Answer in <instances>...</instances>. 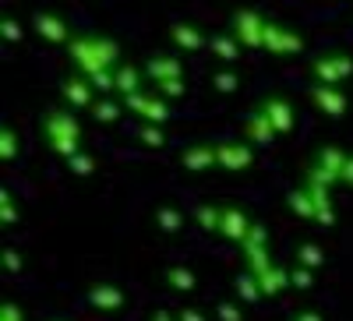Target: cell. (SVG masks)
I'll return each instance as SVG.
<instances>
[{
  "instance_id": "5",
  "label": "cell",
  "mask_w": 353,
  "mask_h": 321,
  "mask_svg": "<svg viewBox=\"0 0 353 321\" xmlns=\"http://www.w3.org/2000/svg\"><path fill=\"white\" fill-rule=\"evenodd\" d=\"M353 78V56L350 53H318L311 61V81H321V85H346Z\"/></svg>"
},
{
  "instance_id": "41",
  "label": "cell",
  "mask_w": 353,
  "mask_h": 321,
  "mask_svg": "<svg viewBox=\"0 0 353 321\" xmlns=\"http://www.w3.org/2000/svg\"><path fill=\"white\" fill-rule=\"evenodd\" d=\"M176 321H205V314L194 307H184V311H176Z\"/></svg>"
},
{
  "instance_id": "39",
  "label": "cell",
  "mask_w": 353,
  "mask_h": 321,
  "mask_svg": "<svg viewBox=\"0 0 353 321\" xmlns=\"http://www.w3.org/2000/svg\"><path fill=\"white\" fill-rule=\"evenodd\" d=\"M4 269L8 272H18L21 269V254L18 251H4Z\"/></svg>"
},
{
  "instance_id": "29",
  "label": "cell",
  "mask_w": 353,
  "mask_h": 321,
  "mask_svg": "<svg viewBox=\"0 0 353 321\" xmlns=\"http://www.w3.org/2000/svg\"><path fill=\"white\" fill-rule=\"evenodd\" d=\"M156 226H159L163 233H181V229H184V212L166 205V209H159V212H156Z\"/></svg>"
},
{
  "instance_id": "19",
  "label": "cell",
  "mask_w": 353,
  "mask_h": 321,
  "mask_svg": "<svg viewBox=\"0 0 353 321\" xmlns=\"http://www.w3.org/2000/svg\"><path fill=\"white\" fill-rule=\"evenodd\" d=\"M113 78H117V99H128V96L145 89V68H134L128 61H121L113 68Z\"/></svg>"
},
{
  "instance_id": "23",
  "label": "cell",
  "mask_w": 353,
  "mask_h": 321,
  "mask_svg": "<svg viewBox=\"0 0 353 321\" xmlns=\"http://www.w3.org/2000/svg\"><path fill=\"white\" fill-rule=\"evenodd\" d=\"M286 205H290V212L297 216V219H304V222H314L318 219V209H314V198H311V191L301 184L297 191H290L286 194Z\"/></svg>"
},
{
  "instance_id": "43",
  "label": "cell",
  "mask_w": 353,
  "mask_h": 321,
  "mask_svg": "<svg viewBox=\"0 0 353 321\" xmlns=\"http://www.w3.org/2000/svg\"><path fill=\"white\" fill-rule=\"evenodd\" d=\"M343 184H346V187H353V156L346 159V169H343Z\"/></svg>"
},
{
  "instance_id": "15",
  "label": "cell",
  "mask_w": 353,
  "mask_h": 321,
  "mask_svg": "<svg viewBox=\"0 0 353 321\" xmlns=\"http://www.w3.org/2000/svg\"><path fill=\"white\" fill-rule=\"evenodd\" d=\"M181 166L188 173H209L212 166H219L216 159V141H194L181 152Z\"/></svg>"
},
{
  "instance_id": "8",
  "label": "cell",
  "mask_w": 353,
  "mask_h": 321,
  "mask_svg": "<svg viewBox=\"0 0 353 321\" xmlns=\"http://www.w3.org/2000/svg\"><path fill=\"white\" fill-rule=\"evenodd\" d=\"M216 159H219V169H226V173H244L254 166V145L248 138H241V141L223 138V141H216Z\"/></svg>"
},
{
  "instance_id": "1",
  "label": "cell",
  "mask_w": 353,
  "mask_h": 321,
  "mask_svg": "<svg viewBox=\"0 0 353 321\" xmlns=\"http://www.w3.org/2000/svg\"><path fill=\"white\" fill-rule=\"evenodd\" d=\"M64 50H68L71 68L78 74H85V78H92L99 71H110V68L121 64V46H117V39H110L103 32H74Z\"/></svg>"
},
{
  "instance_id": "31",
  "label": "cell",
  "mask_w": 353,
  "mask_h": 321,
  "mask_svg": "<svg viewBox=\"0 0 353 321\" xmlns=\"http://www.w3.org/2000/svg\"><path fill=\"white\" fill-rule=\"evenodd\" d=\"M212 89H216V92H223V96L237 92V89H241V74L233 71V68H226V71H216V74H212Z\"/></svg>"
},
{
  "instance_id": "42",
  "label": "cell",
  "mask_w": 353,
  "mask_h": 321,
  "mask_svg": "<svg viewBox=\"0 0 353 321\" xmlns=\"http://www.w3.org/2000/svg\"><path fill=\"white\" fill-rule=\"evenodd\" d=\"M293 321H325V318H321L318 311H297V314H293Z\"/></svg>"
},
{
  "instance_id": "2",
  "label": "cell",
  "mask_w": 353,
  "mask_h": 321,
  "mask_svg": "<svg viewBox=\"0 0 353 321\" xmlns=\"http://www.w3.org/2000/svg\"><path fill=\"white\" fill-rule=\"evenodd\" d=\"M39 131L61 159H71L74 152H81V124H78L74 110H46L39 121Z\"/></svg>"
},
{
  "instance_id": "12",
  "label": "cell",
  "mask_w": 353,
  "mask_h": 321,
  "mask_svg": "<svg viewBox=\"0 0 353 321\" xmlns=\"http://www.w3.org/2000/svg\"><path fill=\"white\" fill-rule=\"evenodd\" d=\"M96 89H92V81H88L85 74H71V78H64L61 81V99L68 103V110H88V106H92L96 103Z\"/></svg>"
},
{
  "instance_id": "11",
  "label": "cell",
  "mask_w": 353,
  "mask_h": 321,
  "mask_svg": "<svg viewBox=\"0 0 353 321\" xmlns=\"http://www.w3.org/2000/svg\"><path fill=\"white\" fill-rule=\"evenodd\" d=\"M254 229V219L241 209V205H223V222H219V237L230 240V244H244L248 233Z\"/></svg>"
},
{
  "instance_id": "25",
  "label": "cell",
  "mask_w": 353,
  "mask_h": 321,
  "mask_svg": "<svg viewBox=\"0 0 353 321\" xmlns=\"http://www.w3.org/2000/svg\"><path fill=\"white\" fill-rule=\"evenodd\" d=\"M258 282H261V293H265V297H279L283 289L290 286V269H283L279 261H276L269 272H261V276H258Z\"/></svg>"
},
{
  "instance_id": "36",
  "label": "cell",
  "mask_w": 353,
  "mask_h": 321,
  "mask_svg": "<svg viewBox=\"0 0 353 321\" xmlns=\"http://www.w3.org/2000/svg\"><path fill=\"white\" fill-rule=\"evenodd\" d=\"M0 219H4V226L18 222V205H14L11 191H0Z\"/></svg>"
},
{
  "instance_id": "24",
  "label": "cell",
  "mask_w": 353,
  "mask_h": 321,
  "mask_svg": "<svg viewBox=\"0 0 353 321\" xmlns=\"http://www.w3.org/2000/svg\"><path fill=\"white\" fill-rule=\"evenodd\" d=\"M233 293H237V300L241 304H258L265 293H261V282H258V276L251 272V269H244L237 279H233Z\"/></svg>"
},
{
  "instance_id": "10",
  "label": "cell",
  "mask_w": 353,
  "mask_h": 321,
  "mask_svg": "<svg viewBox=\"0 0 353 321\" xmlns=\"http://www.w3.org/2000/svg\"><path fill=\"white\" fill-rule=\"evenodd\" d=\"M307 99H311V106L318 113H325L329 121H339V116L346 113V106H350V96H346L343 85H321V81H314Z\"/></svg>"
},
{
  "instance_id": "35",
  "label": "cell",
  "mask_w": 353,
  "mask_h": 321,
  "mask_svg": "<svg viewBox=\"0 0 353 321\" xmlns=\"http://www.w3.org/2000/svg\"><path fill=\"white\" fill-rule=\"evenodd\" d=\"M290 286L311 289V286H314V269H307V265H293V269H290Z\"/></svg>"
},
{
  "instance_id": "44",
  "label": "cell",
  "mask_w": 353,
  "mask_h": 321,
  "mask_svg": "<svg viewBox=\"0 0 353 321\" xmlns=\"http://www.w3.org/2000/svg\"><path fill=\"white\" fill-rule=\"evenodd\" d=\"M152 321H173V318H170V311H156V314H152Z\"/></svg>"
},
{
  "instance_id": "37",
  "label": "cell",
  "mask_w": 353,
  "mask_h": 321,
  "mask_svg": "<svg viewBox=\"0 0 353 321\" xmlns=\"http://www.w3.org/2000/svg\"><path fill=\"white\" fill-rule=\"evenodd\" d=\"M216 318H219V321H244V311H241L237 304H219Z\"/></svg>"
},
{
  "instance_id": "28",
  "label": "cell",
  "mask_w": 353,
  "mask_h": 321,
  "mask_svg": "<svg viewBox=\"0 0 353 321\" xmlns=\"http://www.w3.org/2000/svg\"><path fill=\"white\" fill-rule=\"evenodd\" d=\"M297 265H307V269H321L325 265V251H321L318 244H297Z\"/></svg>"
},
{
  "instance_id": "9",
  "label": "cell",
  "mask_w": 353,
  "mask_h": 321,
  "mask_svg": "<svg viewBox=\"0 0 353 321\" xmlns=\"http://www.w3.org/2000/svg\"><path fill=\"white\" fill-rule=\"evenodd\" d=\"M261 50H269L272 56H297L304 50V36L297 32V28H290V25L269 18V25H265V46Z\"/></svg>"
},
{
  "instance_id": "4",
  "label": "cell",
  "mask_w": 353,
  "mask_h": 321,
  "mask_svg": "<svg viewBox=\"0 0 353 321\" xmlns=\"http://www.w3.org/2000/svg\"><path fill=\"white\" fill-rule=\"evenodd\" d=\"M265 25H269V18H265L261 11H254V8H237L230 14V32L241 39L244 50H261L265 46Z\"/></svg>"
},
{
  "instance_id": "21",
  "label": "cell",
  "mask_w": 353,
  "mask_h": 321,
  "mask_svg": "<svg viewBox=\"0 0 353 321\" xmlns=\"http://www.w3.org/2000/svg\"><path fill=\"white\" fill-rule=\"evenodd\" d=\"M209 50H212V56H216V61H223V64H233V61L241 56V39L233 36L230 28H226V32H212V36H209Z\"/></svg>"
},
{
  "instance_id": "13",
  "label": "cell",
  "mask_w": 353,
  "mask_h": 321,
  "mask_svg": "<svg viewBox=\"0 0 353 321\" xmlns=\"http://www.w3.org/2000/svg\"><path fill=\"white\" fill-rule=\"evenodd\" d=\"M32 25H36V32H39V39H46V43H53V46H68L71 43V25L61 18V14H53V11H36L32 14Z\"/></svg>"
},
{
  "instance_id": "26",
  "label": "cell",
  "mask_w": 353,
  "mask_h": 321,
  "mask_svg": "<svg viewBox=\"0 0 353 321\" xmlns=\"http://www.w3.org/2000/svg\"><path fill=\"white\" fill-rule=\"evenodd\" d=\"M194 222L201 233H219V222H223V205H198L194 209Z\"/></svg>"
},
{
  "instance_id": "17",
  "label": "cell",
  "mask_w": 353,
  "mask_h": 321,
  "mask_svg": "<svg viewBox=\"0 0 353 321\" xmlns=\"http://www.w3.org/2000/svg\"><path fill=\"white\" fill-rule=\"evenodd\" d=\"M170 39H173L176 50H184V53L209 50V36H205L198 25H191V21H176V25H170Z\"/></svg>"
},
{
  "instance_id": "18",
  "label": "cell",
  "mask_w": 353,
  "mask_h": 321,
  "mask_svg": "<svg viewBox=\"0 0 353 321\" xmlns=\"http://www.w3.org/2000/svg\"><path fill=\"white\" fill-rule=\"evenodd\" d=\"M85 300L92 304V307H99V311H121V307L128 304L124 289H121V286H113V282H96V286H88Z\"/></svg>"
},
{
  "instance_id": "38",
  "label": "cell",
  "mask_w": 353,
  "mask_h": 321,
  "mask_svg": "<svg viewBox=\"0 0 353 321\" xmlns=\"http://www.w3.org/2000/svg\"><path fill=\"white\" fill-rule=\"evenodd\" d=\"M0 321H25V314H21L18 304H4L0 307Z\"/></svg>"
},
{
  "instance_id": "22",
  "label": "cell",
  "mask_w": 353,
  "mask_h": 321,
  "mask_svg": "<svg viewBox=\"0 0 353 321\" xmlns=\"http://www.w3.org/2000/svg\"><path fill=\"white\" fill-rule=\"evenodd\" d=\"M124 110H128L124 99H117V96H99L92 106H88V116H92L96 124H117Z\"/></svg>"
},
{
  "instance_id": "3",
  "label": "cell",
  "mask_w": 353,
  "mask_h": 321,
  "mask_svg": "<svg viewBox=\"0 0 353 321\" xmlns=\"http://www.w3.org/2000/svg\"><path fill=\"white\" fill-rule=\"evenodd\" d=\"M346 159H350V152H343L339 145H321V149L314 152V159H311V166H307V173H304V180L307 184H321V187L343 184Z\"/></svg>"
},
{
  "instance_id": "27",
  "label": "cell",
  "mask_w": 353,
  "mask_h": 321,
  "mask_svg": "<svg viewBox=\"0 0 353 321\" xmlns=\"http://www.w3.org/2000/svg\"><path fill=\"white\" fill-rule=\"evenodd\" d=\"M166 282H170V289H176V293H191V289L198 286L194 272H191V269H181V265L166 269Z\"/></svg>"
},
{
  "instance_id": "30",
  "label": "cell",
  "mask_w": 353,
  "mask_h": 321,
  "mask_svg": "<svg viewBox=\"0 0 353 321\" xmlns=\"http://www.w3.org/2000/svg\"><path fill=\"white\" fill-rule=\"evenodd\" d=\"M18 152H21V141H18L14 127H11V124H4V127H0V159L11 163Z\"/></svg>"
},
{
  "instance_id": "6",
  "label": "cell",
  "mask_w": 353,
  "mask_h": 321,
  "mask_svg": "<svg viewBox=\"0 0 353 321\" xmlns=\"http://www.w3.org/2000/svg\"><path fill=\"white\" fill-rule=\"evenodd\" d=\"M124 106H128V113H134V116H141V124H166L170 121V99H163L156 89H141V92H134V96H128L124 99Z\"/></svg>"
},
{
  "instance_id": "16",
  "label": "cell",
  "mask_w": 353,
  "mask_h": 321,
  "mask_svg": "<svg viewBox=\"0 0 353 321\" xmlns=\"http://www.w3.org/2000/svg\"><path fill=\"white\" fill-rule=\"evenodd\" d=\"M145 78L152 85L166 81V78H184V61L176 53H152L149 61H145Z\"/></svg>"
},
{
  "instance_id": "20",
  "label": "cell",
  "mask_w": 353,
  "mask_h": 321,
  "mask_svg": "<svg viewBox=\"0 0 353 321\" xmlns=\"http://www.w3.org/2000/svg\"><path fill=\"white\" fill-rule=\"evenodd\" d=\"M244 138L251 141V145H269L272 138H279L276 134V127H272V121H269V116H265L258 106L244 116Z\"/></svg>"
},
{
  "instance_id": "33",
  "label": "cell",
  "mask_w": 353,
  "mask_h": 321,
  "mask_svg": "<svg viewBox=\"0 0 353 321\" xmlns=\"http://www.w3.org/2000/svg\"><path fill=\"white\" fill-rule=\"evenodd\" d=\"M64 163H68V169L74 173V177H81V180L96 173V159L88 156V152H74V156H71V159H64Z\"/></svg>"
},
{
  "instance_id": "7",
  "label": "cell",
  "mask_w": 353,
  "mask_h": 321,
  "mask_svg": "<svg viewBox=\"0 0 353 321\" xmlns=\"http://www.w3.org/2000/svg\"><path fill=\"white\" fill-rule=\"evenodd\" d=\"M241 251H244V269H251L254 276L269 272V269L276 265L272 251H269V229L258 226V222H254V229L248 233V240L241 244Z\"/></svg>"
},
{
  "instance_id": "14",
  "label": "cell",
  "mask_w": 353,
  "mask_h": 321,
  "mask_svg": "<svg viewBox=\"0 0 353 321\" xmlns=\"http://www.w3.org/2000/svg\"><path fill=\"white\" fill-rule=\"evenodd\" d=\"M258 110H261V113L272 121L276 134H290V131H293V124H297V116H293V106H290V99H286V96H279V92L265 96V99L258 103Z\"/></svg>"
},
{
  "instance_id": "40",
  "label": "cell",
  "mask_w": 353,
  "mask_h": 321,
  "mask_svg": "<svg viewBox=\"0 0 353 321\" xmlns=\"http://www.w3.org/2000/svg\"><path fill=\"white\" fill-rule=\"evenodd\" d=\"M4 39H14V43L21 39V25L18 21H11V18L4 21Z\"/></svg>"
},
{
  "instance_id": "34",
  "label": "cell",
  "mask_w": 353,
  "mask_h": 321,
  "mask_svg": "<svg viewBox=\"0 0 353 321\" xmlns=\"http://www.w3.org/2000/svg\"><path fill=\"white\" fill-rule=\"evenodd\" d=\"M138 141L145 145V149H163V145H166V134H163L159 124H141V127H138Z\"/></svg>"
},
{
  "instance_id": "32",
  "label": "cell",
  "mask_w": 353,
  "mask_h": 321,
  "mask_svg": "<svg viewBox=\"0 0 353 321\" xmlns=\"http://www.w3.org/2000/svg\"><path fill=\"white\" fill-rule=\"evenodd\" d=\"M152 89L163 99H181V96H188V78H166V81H156Z\"/></svg>"
}]
</instances>
